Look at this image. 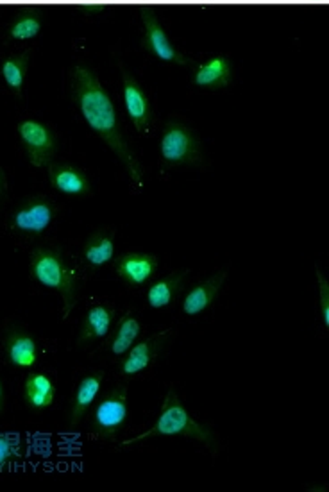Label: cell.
Listing matches in <instances>:
<instances>
[{
    "instance_id": "e0dca14e",
    "label": "cell",
    "mask_w": 329,
    "mask_h": 492,
    "mask_svg": "<svg viewBox=\"0 0 329 492\" xmlns=\"http://www.w3.org/2000/svg\"><path fill=\"white\" fill-rule=\"evenodd\" d=\"M115 322V310L106 305H94L83 317L77 342H92L108 337Z\"/></svg>"
},
{
    "instance_id": "3957f363",
    "label": "cell",
    "mask_w": 329,
    "mask_h": 492,
    "mask_svg": "<svg viewBox=\"0 0 329 492\" xmlns=\"http://www.w3.org/2000/svg\"><path fill=\"white\" fill-rule=\"evenodd\" d=\"M31 274L40 285L59 292L63 317H68L77 303V277L74 268L68 267L59 253L40 247L31 255Z\"/></svg>"
},
{
    "instance_id": "5b68a950",
    "label": "cell",
    "mask_w": 329,
    "mask_h": 492,
    "mask_svg": "<svg viewBox=\"0 0 329 492\" xmlns=\"http://www.w3.org/2000/svg\"><path fill=\"white\" fill-rule=\"evenodd\" d=\"M159 152L169 165H197L202 162L200 141L189 126L169 122L161 136Z\"/></svg>"
},
{
    "instance_id": "8992f818",
    "label": "cell",
    "mask_w": 329,
    "mask_h": 492,
    "mask_svg": "<svg viewBox=\"0 0 329 492\" xmlns=\"http://www.w3.org/2000/svg\"><path fill=\"white\" fill-rule=\"evenodd\" d=\"M57 214L56 204L46 195H35L22 201L9 215V229L24 235H40L47 231Z\"/></svg>"
},
{
    "instance_id": "4fadbf2b",
    "label": "cell",
    "mask_w": 329,
    "mask_h": 492,
    "mask_svg": "<svg viewBox=\"0 0 329 492\" xmlns=\"http://www.w3.org/2000/svg\"><path fill=\"white\" fill-rule=\"evenodd\" d=\"M226 276H228V272L222 270V272L204 279L202 283L195 285L187 294V298L183 299V312L193 317V315H200L204 310H208L215 303V299L219 298V292L226 281Z\"/></svg>"
},
{
    "instance_id": "603a6c76",
    "label": "cell",
    "mask_w": 329,
    "mask_h": 492,
    "mask_svg": "<svg viewBox=\"0 0 329 492\" xmlns=\"http://www.w3.org/2000/svg\"><path fill=\"white\" fill-rule=\"evenodd\" d=\"M42 31V20L38 16H33V15H26L22 18H18L11 27H9V37L13 40H20V42H26V40H33L40 35Z\"/></svg>"
},
{
    "instance_id": "ba28073f",
    "label": "cell",
    "mask_w": 329,
    "mask_h": 492,
    "mask_svg": "<svg viewBox=\"0 0 329 492\" xmlns=\"http://www.w3.org/2000/svg\"><path fill=\"white\" fill-rule=\"evenodd\" d=\"M141 20H143V45L158 59L167 61V63H176V65H189V58H185L170 42L167 31L163 29L156 15H152L150 11H143Z\"/></svg>"
},
{
    "instance_id": "5bb4252c",
    "label": "cell",
    "mask_w": 329,
    "mask_h": 492,
    "mask_svg": "<svg viewBox=\"0 0 329 492\" xmlns=\"http://www.w3.org/2000/svg\"><path fill=\"white\" fill-rule=\"evenodd\" d=\"M233 78V65L228 56H215L204 61L193 76V83L199 89H222L230 87Z\"/></svg>"
},
{
    "instance_id": "d4e9b609",
    "label": "cell",
    "mask_w": 329,
    "mask_h": 492,
    "mask_svg": "<svg viewBox=\"0 0 329 492\" xmlns=\"http://www.w3.org/2000/svg\"><path fill=\"white\" fill-rule=\"evenodd\" d=\"M315 276L319 283V296H321V312H323V320L324 326L329 328V281L328 277L323 274L319 266H315Z\"/></svg>"
},
{
    "instance_id": "44dd1931",
    "label": "cell",
    "mask_w": 329,
    "mask_h": 492,
    "mask_svg": "<svg viewBox=\"0 0 329 492\" xmlns=\"http://www.w3.org/2000/svg\"><path fill=\"white\" fill-rule=\"evenodd\" d=\"M140 333V320L135 315L126 313L117 324L115 335H113V339L109 342V353L115 355V357L126 355L133 348V344L139 340Z\"/></svg>"
},
{
    "instance_id": "484cf974",
    "label": "cell",
    "mask_w": 329,
    "mask_h": 492,
    "mask_svg": "<svg viewBox=\"0 0 329 492\" xmlns=\"http://www.w3.org/2000/svg\"><path fill=\"white\" fill-rule=\"evenodd\" d=\"M4 192H5V174H4V171L0 167V199H2Z\"/></svg>"
},
{
    "instance_id": "2e32d148",
    "label": "cell",
    "mask_w": 329,
    "mask_h": 492,
    "mask_svg": "<svg viewBox=\"0 0 329 492\" xmlns=\"http://www.w3.org/2000/svg\"><path fill=\"white\" fill-rule=\"evenodd\" d=\"M4 351L7 361L20 369L33 367L38 358L36 340L22 331H13L4 339Z\"/></svg>"
},
{
    "instance_id": "277c9868",
    "label": "cell",
    "mask_w": 329,
    "mask_h": 492,
    "mask_svg": "<svg viewBox=\"0 0 329 492\" xmlns=\"http://www.w3.org/2000/svg\"><path fill=\"white\" fill-rule=\"evenodd\" d=\"M129 413V394L124 385L109 391L98 404L92 415V430L88 439L92 441H117L124 432Z\"/></svg>"
},
{
    "instance_id": "d6986e66",
    "label": "cell",
    "mask_w": 329,
    "mask_h": 492,
    "mask_svg": "<svg viewBox=\"0 0 329 492\" xmlns=\"http://www.w3.org/2000/svg\"><path fill=\"white\" fill-rule=\"evenodd\" d=\"M56 398V387L44 372H31L24 383V400L33 410L48 408Z\"/></svg>"
},
{
    "instance_id": "ffe728a7",
    "label": "cell",
    "mask_w": 329,
    "mask_h": 492,
    "mask_svg": "<svg viewBox=\"0 0 329 492\" xmlns=\"http://www.w3.org/2000/svg\"><path fill=\"white\" fill-rule=\"evenodd\" d=\"M185 276H187V270H180V272L169 274V276L154 281L149 287V290H147V301H149V305L152 309H165V307H169L176 299Z\"/></svg>"
},
{
    "instance_id": "6da1fadb",
    "label": "cell",
    "mask_w": 329,
    "mask_h": 492,
    "mask_svg": "<svg viewBox=\"0 0 329 492\" xmlns=\"http://www.w3.org/2000/svg\"><path fill=\"white\" fill-rule=\"evenodd\" d=\"M72 87L74 97L79 106V111L90 130L98 134L109 149L117 154V158L126 167L133 186H143V167L129 143L126 141L120 131L117 110L109 97V93L102 87L97 74L87 67H74L72 72Z\"/></svg>"
},
{
    "instance_id": "9c48e42d",
    "label": "cell",
    "mask_w": 329,
    "mask_h": 492,
    "mask_svg": "<svg viewBox=\"0 0 329 492\" xmlns=\"http://www.w3.org/2000/svg\"><path fill=\"white\" fill-rule=\"evenodd\" d=\"M113 260L117 276L129 287L145 285L159 267V258L149 253H126Z\"/></svg>"
},
{
    "instance_id": "7c38bea8",
    "label": "cell",
    "mask_w": 329,
    "mask_h": 492,
    "mask_svg": "<svg viewBox=\"0 0 329 492\" xmlns=\"http://www.w3.org/2000/svg\"><path fill=\"white\" fill-rule=\"evenodd\" d=\"M50 184L65 195H87L90 194V179L83 169L68 163H50L48 165Z\"/></svg>"
},
{
    "instance_id": "52a82bcc",
    "label": "cell",
    "mask_w": 329,
    "mask_h": 492,
    "mask_svg": "<svg viewBox=\"0 0 329 492\" xmlns=\"http://www.w3.org/2000/svg\"><path fill=\"white\" fill-rule=\"evenodd\" d=\"M18 134L24 143L27 160L33 167L50 165L57 149V141L56 134L48 126L33 119L22 120L18 124Z\"/></svg>"
},
{
    "instance_id": "30bf717a",
    "label": "cell",
    "mask_w": 329,
    "mask_h": 492,
    "mask_svg": "<svg viewBox=\"0 0 329 492\" xmlns=\"http://www.w3.org/2000/svg\"><path fill=\"white\" fill-rule=\"evenodd\" d=\"M172 335V330L159 331L156 335L147 337L141 342H135L133 348L126 353V358L120 363V372L124 376H137L143 372L145 369L150 367L154 358L161 351V348L167 344V339Z\"/></svg>"
},
{
    "instance_id": "8fae6325",
    "label": "cell",
    "mask_w": 329,
    "mask_h": 492,
    "mask_svg": "<svg viewBox=\"0 0 329 492\" xmlns=\"http://www.w3.org/2000/svg\"><path fill=\"white\" fill-rule=\"evenodd\" d=\"M122 85H124V104H126L129 119L133 120L139 133H147L150 126L152 111H150V102L145 91L141 89L140 83L126 70L122 74Z\"/></svg>"
},
{
    "instance_id": "4316f807",
    "label": "cell",
    "mask_w": 329,
    "mask_h": 492,
    "mask_svg": "<svg viewBox=\"0 0 329 492\" xmlns=\"http://www.w3.org/2000/svg\"><path fill=\"white\" fill-rule=\"evenodd\" d=\"M4 408V385H2V380H0V412Z\"/></svg>"
},
{
    "instance_id": "cb8c5ba5",
    "label": "cell",
    "mask_w": 329,
    "mask_h": 492,
    "mask_svg": "<svg viewBox=\"0 0 329 492\" xmlns=\"http://www.w3.org/2000/svg\"><path fill=\"white\" fill-rule=\"evenodd\" d=\"M22 441L13 434H0V473L22 456Z\"/></svg>"
},
{
    "instance_id": "7402d4cb",
    "label": "cell",
    "mask_w": 329,
    "mask_h": 492,
    "mask_svg": "<svg viewBox=\"0 0 329 492\" xmlns=\"http://www.w3.org/2000/svg\"><path fill=\"white\" fill-rule=\"evenodd\" d=\"M29 56H31L29 50H26V52H22L18 56H11V58L4 59L2 68H0L5 85L9 87L11 91H15L16 95L22 93V89L26 85L27 68H29Z\"/></svg>"
},
{
    "instance_id": "9a60e30c",
    "label": "cell",
    "mask_w": 329,
    "mask_h": 492,
    "mask_svg": "<svg viewBox=\"0 0 329 492\" xmlns=\"http://www.w3.org/2000/svg\"><path fill=\"white\" fill-rule=\"evenodd\" d=\"M115 236L117 229L113 227H104L94 231L85 246H83V258L87 264L92 267H102L115 258Z\"/></svg>"
},
{
    "instance_id": "ac0fdd59",
    "label": "cell",
    "mask_w": 329,
    "mask_h": 492,
    "mask_svg": "<svg viewBox=\"0 0 329 492\" xmlns=\"http://www.w3.org/2000/svg\"><path fill=\"white\" fill-rule=\"evenodd\" d=\"M102 382H104V372H92L79 382L74 402H72V408H70V419H68L72 426L79 424L85 419L88 408L94 404L100 393Z\"/></svg>"
},
{
    "instance_id": "7a4b0ae2",
    "label": "cell",
    "mask_w": 329,
    "mask_h": 492,
    "mask_svg": "<svg viewBox=\"0 0 329 492\" xmlns=\"http://www.w3.org/2000/svg\"><path fill=\"white\" fill-rule=\"evenodd\" d=\"M169 435H180V437L195 439V441H199V443L210 447H213V445H215L213 432L208 426L199 424L190 415L189 410L185 408V404L180 400L178 393L172 387L167 391V396H165L163 404H161L159 415H158L156 423L152 424V428L143 432L140 435H137V437H133V439L124 441L120 447H129L145 441V439L169 437Z\"/></svg>"
}]
</instances>
